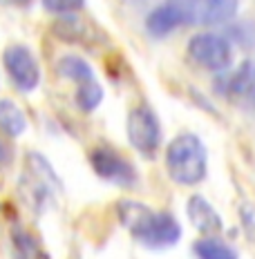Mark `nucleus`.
I'll use <instances>...</instances> for the list:
<instances>
[{
    "label": "nucleus",
    "instance_id": "nucleus-4",
    "mask_svg": "<svg viewBox=\"0 0 255 259\" xmlns=\"http://www.w3.org/2000/svg\"><path fill=\"white\" fill-rule=\"evenodd\" d=\"M3 69L9 83L20 94H31L41 88L43 69L39 56L25 42H9L3 50Z\"/></svg>",
    "mask_w": 255,
    "mask_h": 259
},
{
    "label": "nucleus",
    "instance_id": "nucleus-2",
    "mask_svg": "<svg viewBox=\"0 0 255 259\" xmlns=\"http://www.w3.org/2000/svg\"><path fill=\"white\" fill-rule=\"evenodd\" d=\"M166 170L179 186H197L208 172V152L202 139L191 132L177 134L166 148Z\"/></svg>",
    "mask_w": 255,
    "mask_h": 259
},
{
    "label": "nucleus",
    "instance_id": "nucleus-7",
    "mask_svg": "<svg viewBox=\"0 0 255 259\" xmlns=\"http://www.w3.org/2000/svg\"><path fill=\"white\" fill-rule=\"evenodd\" d=\"M188 56L195 65L204 69L224 72L233 61V50L224 36L213 34V31H202L188 40Z\"/></svg>",
    "mask_w": 255,
    "mask_h": 259
},
{
    "label": "nucleus",
    "instance_id": "nucleus-5",
    "mask_svg": "<svg viewBox=\"0 0 255 259\" xmlns=\"http://www.w3.org/2000/svg\"><path fill=\"white\" fill-rule=\"evenodd\" d=\"M175 12L179 27L222 25L237 12V0H166Z\"/></svg>",
    "mask_w": 255,
    "mask_h": 259
},
{
    "label": "nucleus",
    "instance_id": "nucleus-14",
    "mask_svg": "<svg viewBox=\"0 0 255 259\" xmlns=\"http://www.w3.org/2000/svg\"><path fill=\"white\" fill-rule=\"evenodd\" d=\"M74 103L81 112L90 114L96 107L103 103V88L99 85V80H88V83L77 85V94H74Z\"/></svg>",
    "mask_w": 255,
    "mask_h": 259
},
{
    "label": "nucleus",
    "instance_id": "nucleus-15",
    "mask_svg": "<svg viewBox=\"0 0 255 259\" xmlns=\"http://www.w3.org/2000/svg\"><path fill=\"white\" fill-rule=\"evenodd\" d=\"M43 9L54 16H72L85 7V0H41Z\"/></svg>",
    "mask_w": 255,
    "mask_h": 259
},
{
    "label": "nucleus",
    "instance_id": "nucleus-6",
    "mask_svg": "<svg viewBox=\"0 0 255 259\" xmlns=\"http://www.w3.org/2000/svg\"><path fill=\"white\" fill-rule=\"evenodd\" d=\"M128 141L143 156H153L161 145V125L150 105H134L126 118Z\"/></svg>",
    "mask_w": 255,
    "mask_h": 259
},
{
    "label": "nucleus",
    "instance_id": "nucleus-9",
    "mask_svg": "<svg viewBox=\"0 0 255 259\" xmlns=\"http://www.w3.org/2000/svg\"><path fill=\"white\" fill-rule=\"evenodd\" d=\"M186 212H188L191 224L202 235H217V233H222V228H224V221H222L220 212L210 206L206 197H199V194L197 197H191Z\"/></svg>",
    "mask_w": 255,
    "mask_h": 259
},
{
    "label": "nucleus",
    "instance_id": "nucleus-13",
    "mask_svg": "<svg viewBox=\"0 0 255 259\" xmlns=\"http://www.w3.org/2000/svg\"><path fill=\"white\" fill-rule=\"evenodd\" d=\"M12 244H14V257L16 259H47L45 250L36 241V237L27 233L25 228H16L12 233Z\"/></svg>",
    "mask_w": 255,
    "mask_h": 259
},
{
    "label": "nucleus",
    "instance_id": "nucleus-10",
    "mask_svg": "<svg viewBox=\"0 0 255 259\" xmlns=\"http://www.w3.org/2000/svg\"><path fill=\"white\" fill-rule=\"evenodd\" d=\"M27 127H29V121L23 107L12 99H0V134L16 141L27 132Z\"/></svg>",
    "mask_w": 255,
    "mask_h": 259
},
{
    "label": "nucleus",
    "instance_id": "nucleus-11",
    "mask_svg": "<svg viewBox=\"0 0 255 259\" xmlns=\"http://www.w3.org/2000/svg\"><path fill=\"white\" fill-rule=\"evenodd\" d=\"M56 74L61 78L72 80V83H77V85L94 80V69H92V65L85 61V58L77 56V54H65V56L58 58Z\"/></svg>",
    "mask_w": 255,
    "mask_h": 259
},
{
    "label": "nucleus",
    "instance_id": "nucleus-16",
    "mask_svg": "<svg viewBox=\"0 0 255 259\" xmlns=\"http://www.w3.org/2000/svg\"><path fill=\"white\" fill-rule=\"evenodd\" d=\"M16 159L12 139H7L5 134H0V168H9Z\"/></svg>",
    "mask_w": 255,
    "mask_h": 259
},
{
    "label": "nucleus",
    "instance_id": "nucleus-1",
    "mask_svg": "<svg viewBox=\"0 0 255 259\" xmlns=\"http://www.w3.org/2000/svg\"><path fill=\"white\" fill-rule=\"evenodd\" d=\"M117 217L128 228V233L145 248H170L181 237V226L172 214L157 212L134 199L119 201Z\"/></svg>",
    "mask_w": 255,
    "mask_h": 259
},
{
    "label": "nucleus",
    "instance_id": "nucleus-12",
    "mask_svg": "<svg viewBox=\"0 0 255 259\" xmlns=\"http://www.w3.org/2000/svg\"><path fill=\"white\" fill-rule=\"evenodd\" d=\"M193 252L197 259H240L235 248L222 241L217 235H204L193 244Z\"/></svg>",
    "mask_w": 255,
    "mask_h": 259
},
{
    "label": "nucleus",
    "instance_id": "nucleus-8",
    "mask_svg": "<svg viewBox=\"0 0 255 259\" xmlns=\"http://www.w3.org/2000/svg\"><path fill=\"white\" fill-rule=\"evenodd\" d=\"M90 165L96 177L115 186H134L137 181V170L132 163L110 145H94L90 150Z\"/></svg>",
    "mask_w": 255,
    "mask_h": 259
},
{
    "label": "nucleus",
    "instance_id": "nucleus-3",
    "mask_svg": "<svg viewBox=\"0 0 255 259\" xmlns=\"http://www.w3.org/2000/svg\"><path fill=\"white\" fill-rule=\"evenodd\" d=\"M27 168L23 172V179H20V192L23 199L29 203L31 208L45 210L54 199V190L61 188L56 172L50 165V161L45 159L41 152H27Z\"/></svg>",
    "mask_w": 255,
    "mask_h": 259
},
{
    "label": "nucleus",
    "instance_id": "nucleus-17",
    "mask_svg": "<svg viewBox=\"0 0 255 259\" xmlns=\"http://www.w3.org/2000/svg\"><path fill=\"white\" fill-rule=\"evenodd\" d=\"M7 3H12V5H16V7H29L34 0H7Z\"/></svg>",
    "mask_w": 255,
    "mask_h": 259
}]
</instances>
